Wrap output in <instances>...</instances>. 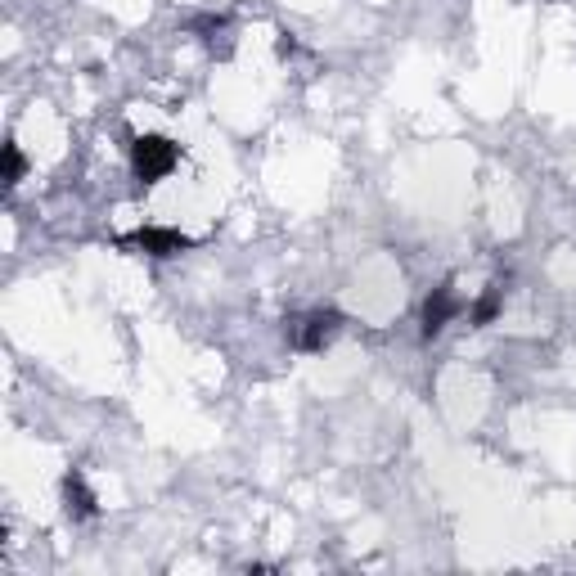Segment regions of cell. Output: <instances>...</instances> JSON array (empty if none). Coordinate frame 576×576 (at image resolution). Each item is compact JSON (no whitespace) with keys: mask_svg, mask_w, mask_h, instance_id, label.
Masks as SVG:
<instances>
[{"mask_svg":"<svg viewBox=\"0 0 576 576\" xmlns=\"http://www.w3.org/2000/svg\"><path fill=\"white\" fill-rule=\"evenodd\" d=\"M63 509H68V518H95L99 513V504H95V495H90V486H86V477L72 468L68 477H63Z\"/></svg>","mask_w":576,"mask_h":576,"instance_id":"5","label":"cell"},{"mask_svg":"<svg viewBox=\"0 0 576 576\" xmlns=\"http://www.w3.org/2000/svg\"><path fill=\"white\" fill-rule=\"evenodd\" d=\"M5 180H9V185H18V180H23V153H18L14 140L5 144Z\"/></svg>","mask_w":576,"mask_h":576,"instance_id":"7","label":"cell"},{"mask_svg":"<svg viewBox=\"0 0 576 576\" xmlns=\"http://www.w3.org/2000/svg\"><path fill=\"white\" fill-rule=\"evenodd\" d=\"M180 162V144L167 135H140L131 144V171L140 185H158L162 176H171V167Z\"/></svg>","mask_w":576,"mask_h":576,"instance_id":"1","label":"cell"},{"mask_svg":"<svg viewBox=\"0 0 576 576\" xmlns=\"http://www.w3.org/2000/svg\"><path fill=\"white\" fill-rule=\"evenodd\" d=\"M122 243H126V248H144L149 257H176V252L194 248V239H189V234H180V230H158V225H144V230L126 234Z\"/></svg>","mask_w":576,"mask_h":576,"instance_id":"2","label":"cell"},{"mask_svg":"<svg viewBox=\"0 0 576 576\" xmlns=\"http://www.w3.org/2000/svg\"><path fill=\"white\" fill-rule=\"evenodd\" d=\"M455 315H459V297L450 293V284L432 288V297L423 302V338H437V333L446 329Z\"/></svg>","mask_w":576,"mask_h":576,"instance_id":"4","label":"cell"},{"mask_svg":"<svg viewBox=\"0 0 576 576\" xmlns=\"http://www.w3.org/2000/svg\"><path fill=\"white\" fill-rule=\"evenodd\" d=\"M495 311H500V284L486 288V297L473 306V324H491V320H495Z\"/></svg>","mask_w":576,"mask_h":576,"instance_id":"6","label":"cell"},{"mask_svg":"<svg viewBox=\"0 0 576 576\" xmlns=\"http://www.w3.org/2000/svg\"><path fill=\"white\" fill-rule=\"evenodd\" d=\"M338 329H342V315L333 311V306H329V311H311L302 324H297V347H302V351H324L333 338H338Z\"/></svg>","mask_w":576,"mask_h":576,"instance_id":"3","label":"cell"}]
</instances>
